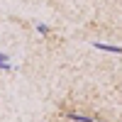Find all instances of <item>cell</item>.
I'll return each mask as SVG.
<instances>
[{
	"instance_id": "6da1fadb",
	"label": "cell",
	"mask_w": 122,
	"mask_h": 122,
	"mask_svg": "<svg viewBox=\"0 0 122 122\" xmlns=\"http://www.w3.org/2000/svg\"><path fill=\"white\" fill-rule=\"evenodd\" d=\"M93 46H95V49H103V51H112V54H122V49H120V46H115V44H103V42H95Z\"/></svg>"
},
{
	"instance_id": "277c9868",
	"label": "cell",
	"mask_w": 122,
	"mask_h": 122,
	"mask_svg": "<svg viewBox=\"0 0 122 122\" xmlns=\"http://www.w3.org/2000/svg\"><path fill=\"white\" fill-rule=\"evenodd\" d=\"M37 32H39V34H49V27H46L44 22H37Z\"/></svg>"
},
{
	"instance_id": "7a4b0ae2",
	"label": "cell",
	"mask_w": 122,
	"mask_h": 122,
	"mask_svg": "<svg viewBox=\"0 0 122 122\" xmlns=\"http://www.w3.org/2000/svg\"><path fill=\"white\" fill-rule=\"evenodd\" d=\"M0 71H12V64H10L5 51H0Z\"/></svg>"
},
{
	"instance_id": "3957f363",
	"label": "cell",
	"mask_w": 122,
	"mask_h": 122,
	"mask_svg": "<svg viewBox=\"0 0 122 122\" xmlns=\"http://www.w3.org/2000/svg\"><path fill=\"white\" fill-rule=\"evenodd\" d=\"M71 120H76V122H95L93 117H88V115H76V112H68Z\"/></svg>"
}]
</instances>
